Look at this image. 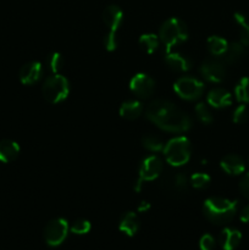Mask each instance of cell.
Listing matches in <instances>:
<instances>
[{"instance_id":"obj_12","label":"cell","mask_w":249,"mask_h":250,"mask_svg":"<svg viewBox=\"0 0 249 250\" xmlns=\"http://www.w3.org/2000/svg\"><path fill=\"white\" fill-rule=\"evenodd\" d=\"M43 75V66L38 61H31L21 67L19 72V78L24 85H32L38 82Z\"/></svg>"},{"instance_id":"obj_30","label":"cell","mask_w":249,"mask_h":250,"mask_svg":"<svg viewBox=\"0 0 249 250\" xmlns=\"http://www.w3.org/2000/svg\"><path fill=\"white\" fill-rule=\"evenodd\" d=\"M92 229V225L88 220L78 219L70 226V231L75 234H87Z\"/></svg>"},{"instance_id":"obj_4","label":"cell","mask_w":249,"mask_h":250,"mask_svg":"<svg viewBox=\"0 0 249 250\" xmlns=\"http://www.w3.org/2000/svg\"><path fill=\"white\" fill-rule=\"evenodd\" d=\"M42 93L46 102L51 104L62 103L70 94V82L60 73L51 75L44 81Z\"/></svg>"},{"instance_id":"obj_28","label":"cell","mask_w":249,"mask_h":250,"mask_svg":"<svg viewBox=\"0 0 249 250\" xmlns=\"http://www.w3.org/2000/svg\"><path fill=\"white\" fill-rule=\"evenodd\" d=\"M189 183L195 189H205L210 185V176L204 172H197L190 177Z\"/></svg>"},{"instance_id":"obj_22","label":"cell","mask_w":249,"mask_h":250,"mask_svg":"<svg viewBox=\"0 0 249 250\" xmlns=\"http://www.w3.org/2000/svg\"><path fill=\"white\" fill-rule=\"evenodd\" d=\"M207 46L208 50L211 55L216 56H222L225 54V51L227 50V46H228V42L226 39H224L222 37L219 36H211L208 38L207 41Z\"/></svg>"},{"instance_id":"obj_10","label":"cell","mask_w":249,"mask_h":250,"mask_svg":"<svg viewBox=\"0 0 249 250\" xmlns=\"http://www.w3.org/2000/svg\"><path fill=\"white\" fill-rule=\"evenodd\" d=\"M226 63L215 58L205 59L200 65V73L203 77L211 83H220L226 77Z\"/></svg>"},{"instance_id":"obj_13","label":"cell","mask_w":249,"mask_h":250,"mask_svg":"<svg viewBox=\"0 0 249 250\" xmlns=\"http://www.w3.org/2000/svg\"><path fill=\"white\" fill-rule=\"evenodd\" d=\"M103 21L109 28V32L117 33L124 21V12L116 5H110L103 12Z\"/></svg>"},{"instance_id":"obj_7","label":"cell","mask_w":249,"mask_h":250,"mask_svg":"<svg viewBox=\"0 0 249 250\" xmlns=\"http://www.w3.org/2000/svg\"><path fill=\"white\" fill-rule=\"evenodd\" d=\"M176 94L185 100H195L202 97L204 92V84L200 80L190 76L178 78L173 84Z\"/></svg>"},{"instance_id":"obj_8","label":"cell","mask_w":249,"mask_h":250,"mask_svg":"<svg viewBox=\"0 0 249 250\" xmlns=\"http://www.w3.org/2000/svg\"><path fill=\"white\" fill-rule=\"evenodd\" d=\"M70 226L65 219H54L48 222V225L44 229V239L46 244L50 247H58L63 243V241L67 237Z\"/></svg>"},{"instance_id":"obj_17","label":"cell","mask_w":249,"mask_h":250,"mask_svg":"<svg viewBox=\"0 0 249 250\" xmlns=\"http://www.w3.org/2000/svg\"><path fill=\"white\" fill-rule=\"evenodd\" d=\"M242 241V234L238 229L226 227L221 231L219 237V243L224 250H234Z\"/></svg>"},{"instance_id":"obj_21","label":"cell","mask_w":249,"mask_h":250,"mask_svg":"<svg viewBox=\"0 0 249 250\" xmlns=\"http://www.w3.org/2000/svg\"><path fill=\"white\" fill-rule=\"evenodd\" d=\"M120 116L126 120H136L143 112V105L139 100H127L120 106Z\"/></svg>"},{"instance_id":"obj_29","label":"cell","mask_w":249,"mask_h":250,"mask_svg":"<svg viewBox=\"0 0 249 250\" xmlns=\"http://www.w3.org/2000/svg\"><path fill=\"white\" fill-rule=\"evenodd\" d=\"M63 58L60 53H53L48 59V67L53 75L59 73L62 70Z\"/></svg>"},{"instance_id":"obj_27","label":"cell","mask_w":249,"mask_h":250,"mask_svg":"<svg viewBox=\"0 0 249 250\" xmlns=\"http://www.w3.org/2000/svg\"><path fill=\"white\" fill-rule=\"evenodd\" d=\"M194 111L198 120H199L200 122H203V124L209 125L212 122V114L211 111H210L209 106H208L205 103H198L194 107Z\"/></svg>"},{"instance_id":"obj_15","label":"cell","mask_w":249,"mask_h":250,"mask_svg":"<svg viewBox=\"0 0 249 250\" xmlns=\"http://www.w3.org/2000/svg\"><path fill=\"white\" fill-rule=\"evenodd\" d=\"M207 102L211 107L222 109L232 104V95L224 88H214L208 93Z\"/></svg>"},{"instance_id":"obj_14","label":"cell","mask_w":249,"mask_h":250,"mask_svg":"<svg viewBox=\"0 0 249 250\" xmlns=\"http://www.w3.org/2000/svg\"><path fill=\"white\" fill-rule=\"evenodd\" d=\"M165 62L175 72H187L192 68V60L177 51H168L165 55Z\"/></svg>"},{"instance_id":"obj_36","label":"cell","mask_w":249,"mask_h":250,"mask_svg":"<svg viewBox=\"0 0 249 250\" xmlns=\"http://www.w3.org/2000/svg\"><path fill=\"white\" fill-rule=\"evenodd\" d=\"M137 209H138L139 212H146L148 210H150V204L148 202H141Z\"/></svg>"},{"instance_id":"obj_18","label":"cell","mask_w":249,"mask_h":250,"mask_svg":"<svg viewBox=\"0 0 249 250\" xmlns=\"http://www.w3.org/2000/svg\"><path fill=\"white\" fill-rule=\"evenodd\" d=\"M246 54L247 46L242 42H232V43H228L227 50L225 51L221 58L226 65H231V63H236L237 61L243 59Z\"/></svg>"},{"instance_id":"obj_23","label":"cell","mask_w":249,"mask_h":250,"mask_svg":"<svg viewBox=\"0 0 249 250\" xmlns=\"http://www.w3.org/2000/svg\"><path fill=\"white\" fill-rule=\"evenodd\" d=\"M139 46L142 48V50L145 51L146 54H153L154 51L158 49L159 43H160V39H159V36L154 33H145V34H142L139 37Z\"/></svg>"},{"instance_id":"obj_20","label":"cell","mask_w":249,"mask_h":250,"mask_svg":"<svg viewBox=\"0 0 249 250\" xmlns=\"http://www.w3.org/2000/svg\"><path fill=\"white\" fill-rule=\"evenodd\" d=\"M139 219L134 212L128 211L121 217L119 224V229L122 233L128 237H133L139 229Z\"/></svg>"},{"instance_id":"obj_33","label":"cell","mask_w":249,"mask_h":250,"mask_svg":"<svg viewBox=\"0 0 249 250\" xmlns=\"http://www.w3.org/2000/svg\"><path fill=\"white\" fill-rule=\"evenodd\" d=\"M215 244L216 242L211 234H204L199 241V248L200 250H214Z\"/></svg>"},{"instance_id":"obj_11","label":"cell","mask_w":249,"mask_h":250,"mask_svg":"<svg viewBox=\"0 0 249 250\" xmlns=\"http://www.w3.org/2000/svg\"><path fill=\"white\" fill-rule=\"evenodd\" d=\"M129 89L141 99H146L154 93L155 82L146 73H137L129 81Z\"/></svg>"},{"instance_id":"obj_3","label":"cell","mask_w":249,"mask_h":250,"mask_svg":"<svg viewBox=\"0 0 249 250\" xmlns=\"http://www.w3.org/2000/svg\"><path fill=\"white\" fill-rule=\"evenodd\" d=\"M188 38V28L182 20L171 17L166 20L159 31V39L165 45V53L173 50Z\"/></svg>"},{"instance_id":"obj_5","label":"cell","mask_w":249,"mask_h":250,"mask_svg":"<svg viewBox=\"0 0 249 250\" xmlns=\"http://www.w3.org/2000/svg\"><path fill=\"white\" fill-rule=\"evenodd\" d=\"M164 156L173 167H180L188 163L190 158V143L186 137H176L170 139L164 146Z\"/></svg>"},{"instance_id":"obj_35","label":"cell","mask_w":249,"mask_h":250,"mask_svg":"<svg viewBox=\"0 0 249 250\" xmlns=\"http://www.w3.org/2000/svg\"><path fill=\"white\" fill-rule=\"evenodd\" d=\"M239 219L244 224H249V205H247V207L242 209L241 214H239Z\"/></svg>"},{"instance_id":"obj_34","label":"cell","mask_w":249,"mask_h":250,"mask_svg":"<svg viewBox=\"0 0 249 250\" xmlns=\"http://www.w3.org/2000/svg\"><path fill=\"white\" fill-rule=\"evenodd\" d=\"M239 190L244 198L249 199V173H246L239 181Z\"/></svg>"},{"instance_id":"obj_25","label":"cell","mask_w":249,"mask_h":250,"mask_svg":"<svg viewBox=\"0 0 249 250\" xmlns=\"http://www.w3.org/2000/svg\"><path fill=\"white\" fill-rule=\"evenodd\" d=\"M142 146L151 153H159V151L164 150V143L161 142V139L153 134H145L142 138Z\"/></svg>"},{"instance_id":"obj_24","label":"cell","mask_w":249,"mask_h":250,"mask_svg":"<svg viewBox=\"0 0 249 250\" xmlns=\"http://www.w3.org/2000/svg\"><path fill=\"white\" fill-rule=\"evenodd\" d=\"M234 95L236 99L242 104L249 103V77H243L238 81L234 87Z\"/></svg>"},{"instance_id":"obj_1","label":"cell","mask_w":249,"mask_h":250,"mask_svg":"<svg viewBox=\"0 0 249 250\" xmlns=\"http://www.w3.org/2000/svg\"><path fill=\"white\" fill-rule=\"evenodd\" d=\"M145 117L160 129L173 133L187 132L192 127V120L180 107L166 99H156L145 109Z\"/></svg>"},{"instance_id":"obj_6","label":"cell","mask_w":249,"mask_h":250,"mask_svg":"<svg viewBox=\"0 0 249 250\" xmlns=\"http://www.w3.org/2000/svg\"><path fill=\"white\" fill-rule=\"evenodd\" d=\"M161 172H163V163L160 159L155 155L146 156L139 166L138 178L134 183V190L141 192L144 183L159 178L161 176Z\"/></svg>"},{"instance_id":"obj_16","label":"cell","mask_w":249,"mask_h":250,"mask_svg":"<svg viewBox=\"0 0 249 250\" xmlns=\"http://www.w3.org/2000/svg\"><path fill=\"white\" fill-rule=\"evenodd\" d=\"M220 166L229 176H239L246 170V164H244L243 159L234 154L225 156L220 163Z\"/></svg>"},{"instance_id":"obj_19","label":"cell","mask_w":249,"mask_h":250,"mask_svg":"<svg viewBox=\"0 0 249 250\" xmlns=\"http://www.w3.org/2000/svg\"><path fill=\"white\" fill-rule=\"evenodd\" d=\"M20 146L11 139L0 141V161L4 164L11 163L19 156Z\"/></svg>"},{"instance_id":"obj_2","label":"cell","mask_w":249,"mask_h":250,"mask_svg":"<svg viewBox=\"0 0 249 250\" xmlns=\"http://www.w3.org/2000/svg\"><path fill=\"white\" fill-rule=\"evenodd\" d=\"M238 209L237 200L221 197L208 198L203 205V212L210 222L215 225H227L236 216Z\"/></svg>"},{"instance_id":"obj_31","label":"cell","mask_w":249,"mask_h":250,"mask_svg":"<svg viewBox=\"0 0 249 250\" xmlns=\"http://www.w3.org/2000/svg\"><path fill=\"white\" fill-rule=\"evenodd\" d=\"M233 119L234 124H244V122L248 120V109L244 104L239 105V106L236 107V110L233 111Z\"/></svg>"},{"instance_id":"obj_32","label":"cell","mask_w":249,"mask_h":250,"mask_svg":"<svg viewBox=\"0 0 249 250\" xmlns=\"http://www.w3.org/2000/svg\"><path fill=\"white\" fill-rule=\"evenodd\" d=\"M103 45L107 51H114L117 48V33L107 32L103 39Z\"/></svg>"},{"instance_id":"obj_9","label":"cell","mask_w":249,"mask_h":250,"mask_svg":"<svg viewBox=\"0 0 249 250\" xmlns=\"http://www.w3.org/2000/svg\"><path fill=\"white\" fill-rule=\"evenodd\" d=\"M187 176L183 172H167L160 181V187L167 194L182 195L188 189Z\"/></svg>"},{"instance_id":"obj_26","label":"cell","mask_w":249,"mask_h":250,"mask_svg":"<svg viewBox=\"0 0 249 250\" xmlns=\"http://www.w3.org/2000/svg\"><path fill=\"white\" fill-rule=\"evenodd\" d=\"M234 20L241 26V42L249 48V20L241 12L234 14Z\"/></svg>"}]
</instances>
